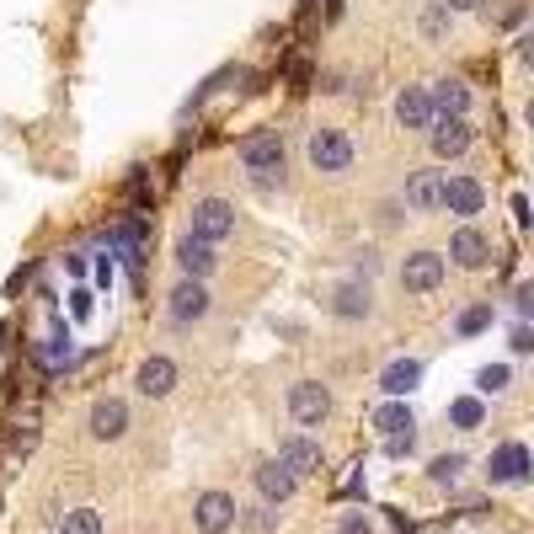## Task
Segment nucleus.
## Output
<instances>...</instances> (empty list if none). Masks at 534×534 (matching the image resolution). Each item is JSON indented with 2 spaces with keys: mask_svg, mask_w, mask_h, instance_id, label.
Returning <instances> with one entry per match:
<instances>
[{
  "mask_svg": "<svg viewBox=\"0 0 534 534\" xmlns=\"http://www.w3.org/2000/svg\"><path fill=\"white\" fill-rule=\"evenodd\" d=\"M444 284V251H412L401 262V289L406 294H433Z\"/></svg>",
  "mask_w": 534,
  "mask_h": 534,
  "instance_id": "6",
  "label": "nucleus"
},
{
  "mask_svg": "<svg viewBox=\"0 0 534 534\" xmlns=\"http://www.w3.org/2000/svg\"><path fill=\"white\" fill-rule=\"evenodd\" d=\"M428 139H433V155H438V161H454V155L470 150V123H465V118H433V123H428Z\"/></svg>",
  "mask_w": 534,
  "mask_h": 534,
  "instance_id": "14",
  "label": "nucleus"
},
{
  "mask_svg": "<svg viewBox=\"0 0 534 534\" xmlns=\"http://www.w3.org/2000/svg\"><path fill=\"white\" fill-rule=\"evenodd\" d=\"M134 385H139V396L161 401V396H171V390H177V364H171V358H161V353H150L145 364L134 369Z\"/></svg>",
  "mask_w": 534,
  "mask_h": 534,
  "instance_id": "9",
  "label": "nucleus"
},
{
  "mask_svg": "<svg viewBox=\"0 0 534 534\" xmlns=\"http://www.w3.org/2000/svg\"><path fill=\"white\" fill-rule=\"evenodd\" d=\"M332 310H337L342 321H364L369 316V284H358V278H353V284H337Z\"/></svg>",
  "mask_w": 534,
  "mask_h": 534,
  "instance_id": "20",
  "label": "nucleus"
},
{
  "mask_svg": "<svg viewBox=\"0 0 534 534\" xmlns=\"http://www.w3.org/2000/svg\"><path fill=\"white\" fill-rule=\"evenodd\" d=\"M289 417L300 422V428H321V422L332 417V390L321 380H294L289 385Z\"/></svg>",
  "mask_w": 534,
  "mask_h": 534,
  "instance_id": "4",
  "label": "nucleus"
},
{
  "mask_svg": "<svg viewBox=\"0 0 534 534\" xmlns=\"http://www.w3.org/2000/svg\"><path fill=\"white\" fill-rule=\"evenodd\" d=\"M417 449V428H406V433H390L385 438V454H412Z\"/></svg>",
  "mask_w": 534,
  "mask_h": 534,
  "instance_id": "30",
  "label": "nucleus"
},
{
  "mask_svg": "<svg viewBox=\"0 0 534 534\" xmlns=\"http://www.w3.org/2000/svg\"><path fill=\"white\" fill-rule=\"evenodd\" d=\"M508 380H513L508 364H486V369L476 374V390H481V396H497V390H508Z\"/></svg>",
  "mask_w": 534,
  "mask_h": 534,
  "instance_id": "26",
  "label": "nucleus"
},
{
  "mask_svg": "<svg viewBox=\"0 0 534 534\" xmlns=\"http://www.w3.org/2000/svg\"><path fill=\"white\" fill-rule=\"evenodd\" d=\"M396 123L401 129H428L433 123V102H428V86H406L396 97Z\"/></svg>",
  "mask_w": 534,
  "mask_h": 534,
  "instance_id": "19",
  "label": "nucleus"
},
{
  "mask_svg": "<svg viewBox=\"0 0 534 534\" xmlns=\"http://www.w3.org/2000/svg\"><path fill=\"white\" fill-rule=\"evenodd\" d=\"M449 257H454V267L476 273V267H486V257H492V241H486L476 225H460V230L449 235Z\"/></svg>",
  "mask_w": 534,
  "mask_h": 534,
  "instance_id": "12",
  "label": "nucleus"
},
{
  "mask_svg": "<svg viewBox=\"0 0 534 534\" xmlns=\"http://www.w3.org/2000/svg\"><path fill=\"white\" fill-rule=\"evenodd\" d=\"M438 198H444V171H433V166L406 171V203H412L417 214H433Z\"/></svg>",
  "mask_w": 534,
  "mask_h": 534,
  "instance_id": "13",
  "label": "nucleus"
},
{
  "mask_svg": "<svg viewBox=\"0 0 534 534\" xmlns=\"http://www.w3.org/2000/svg\"><path fill=\"white\" fill-rule=\"evenodd\" d=\"M422 33H428V38L444 33V11H428V17H422Z\"/></svg>",
  "mask_w": 534,
  "mask_h": 534,
  "instance_id": "32",
  "label": "nucleus"
},
{
  "mask_svg": "<svg viewBox=\"0 0 534 534\" xmlns=\"http://www.w3.org/2000/svg\"><path fill=\"white\" fill-rule=\"evenodd\" d=\"M534 348V337H529V326H518V332H513V353H529Z\"/></svg>",
  "mask_w": 534,
  "mask_h": 534,
  "instance_id": "33",
  "label": "nucleus"
},
{
  "mask_svg": "<svg viewBox=\"0 0 534 534\" xmlns=\"http://www.w3.org/2000/svg\"><path fill=\"white\" fill-rule=\"evenodd\" d=\"M91 438H102V444H113V438L129 433V401H118V396H102L97 406H91Z\"/></svg>",
  "mask_w": 534,
  "mask_h": 534,
  "instance_id": "10",
  "label": "nucleus"
},
{
  "mask_svg": "<svg viewBox=\"0 0 534 534\" xmlns=\"http://www.w3.org/2000/svg\"><path fill=\"white\" fill-rule=\"evenodd\" d=\"M428 476H433L438 486H454V481H460V476H465V454H438V460H433V470H428Z\"/></svg>",
  "mask_w": 534,
  "mask_h": 534,
  "instance_id": "24",
  "label": "nucleus"
},
{
  "mask_svg": "<svg viewBox=\"0 0 534 534\" xmlns=\"http://www.w3.org/2000/svg\"><path fill=\"white\" fill-rule=\"evenodd\" d=\"M251 481H257V492H262V502H267V508H278V502H289V497H294V486H300V481H294V476H289V470L278 465V460L257 465V476H251Z\"/></svg>",
  "mask_w": 534,
  "mask_h": 534,
  "instance_id": "17",
  "label": "nucleus"
},
{
  "mask_svg": "<svg viewBox=\"0 0 534 534\" xmlns=\"http://www.w3.org/2000/svg\"><path fill=\"white\" fill-rule=\"evenodd\" d=\"M38 358H43L49 369L70 364V332H54V337H49V348H38Z\"/></svg>",
  "mask_w": 534,
  "mask_h": 534,
  "instance_id": "27",
  "label": "nucleus"
},
{
  "mask_svg": "<svg viewBox=\"0 0 534 534\" xmlns=\"http://www.w3.org/2000/svg\"><path fill=\"white\" fill-rule=\"evenodd\" d=\"M284 161H289V145L278 129H257L241 139V166L251 171V182H278L284 177Z\"/></svg>",
  "mask_w": 534,
  "mask_h": 534,
  "instance_id": "1",
  "label": "nucleus"
},
{
  "mask_svg": "<svg viewBox=\"0 0 534 534\" xmlns=\"http://www.w3.org/2000/svg\"><path fill=\"white\" fill-rule=\"evenodd\" d=\"M481 203H486V187L476 177H444V198H438V209H449V214H481Z\"/></svg>",
  "mask_w": 534,
  "mask_h": 534,
  "instance_id": "11",
  "label": "nucleus"
},
{
  "mask_svg": "<svg viewBox=\"0 0 534 534\" xmlns=\"http://www.w3.org/2000/svg\"><path fill=\"white\" fill-rule=\"evenodd\" d=\"M428 102H433V118H465L470 113V86L444 75V81L428 86Z\"/></svg>",
  "mask_w": 534,
  "mask_h": 534,
  "instance_id": "15",
  "label": "nucleus"
},
{
  "mask_svg": "<svg viewBox=\"0 0 534 534\" xmlns=\"http://www.w3.org/2000/svg\"><path fill=\"white\" fill-rule=\"evenodd\" d=\"M337 534H374V524L364 513H342V524H337Z\"/></svg>",
  "mask_w": 534,
  "mask_h": 534,
  "instance_id": "31",
  "label": "nucleus"
},
{
  "mask_svg": "<svg viewBox=\"0 0 534 534\" xmlns=\"http://www.w3.org/2000/svg\"><path fill=\"white\" fill-rule=\"evenodd\" d=\"M241 524H246L251 534H273V529H278V513L262 502V508H246V518H241Z\"/></svg>",
  "mask_w": 534,
  "mask_h": 534,
  "instance_id": "28",
  "label": "nucleus"
},
{
  "mask_svg": "<svg viewBox=\"0 0 534 534\" xmlns=\"http://www.w3.org/2000/svg\"><path fill=\"white\" fill-rule=\"evenodd\" d=\"M481 417H486V412H481L476 396H460V401L449 406V422H454V428H481Z\"/></svg>",
  "mask_w": 534,
  "mask_h": 534,
  "instance_id": "25",
  "label": "nucleus"
},
{
  "mask_svg": "<svg viewBox=\"0 0 534 534\" xmlns=\"http://www.w3.org/2000/svg\"><path fill=\"white\" fill-rule=\"evenodd\" d=\"M374 428H380V433L390 438V433H406V428H417V422H412V412H406V406H380V417H374Z\"/></svg>",
  "mask_w": 534,
  "mask_h": 534,
  "instance_id": "23",
  "label": "nucleus"
},
{
  "mask_svg": "<svg viewBox=\"0 0 534 534\" xmlns=\"http://www.w3.org/2000/svg\"><path fill=\"white\" fill-rule=\"evenodd\" d=\"M235 518H241V508H235L230 492H198V497H193V524H198V534H225Z\"/></svg>",
  "mask_w": 534,
  "mask_h": 534,
  "instance_id": "5",
  "label": "nucleus"
},
{
  "mask_svg": "<svg viewBox=\"0 0 534 534\" xmlns=\"http://www.w3.org/2000/svg\"><path fill=\"white\" fill-rule=\"evenodd\" d=\"M177 267H182V278H209L214 267H219V257H214V246H203V241H193V235H182L177 241Z\"/></svg>",
  "mask_w": 534,
  "mask_h": 534,
  "instance_id": "18",
  "label": "nucleus"
},
{
  "mask_svg": "<svg viewBox=\"0 0 534 534\" xmlns=\"http://www.w3.org/2000/svg\"><path fill=\"white\" fill-rule=\"evenodd\" d=\"M417 380H422L417 358H396V364L380 374V390H385V396H406V390H417Z\"/></svg>",
  "mask_w": 534,
  "mask_h": 534,
  "instance_id": "21",
  "label": "nucleus"
},
{
  "mask_svg": "<svg viewBox=\"0 0 534 534\" xmlns=\"http://www.w3.org/2000/svg\"><path fill=\"white\" fill-rule=\"evenodd\" d=\"M481 0H444V11H476Z\"/></svg>",
  "mask_w": 534,
  "mask_h": 534,
  "instance_id": "34",
  "label": "nucleus"
},
{
  "mask_svg": "<svg viewBox=\"0 0 534 534\" xmlns=\"http://www.w3.org/2000/svg\"><path fill=\"white\" fill-rule=\"evenodd\" d=\"M278 465H284L294 481L316 476V470H321V444H316V438H305V433H289L284 444H278Z\"/></svg>",
  "mask_w": 534,
  "mask_h": 534,
  "instance_id": "7",
  "label": "nucleus"
},
{
  "mask_svg": "<svg viewBox=\"0 0 534 534\" xmlns=\"http://www.w3.org/2000/svg\"><path fill=\"white\" fill-rule=\"evenodd\" d=\"M193 241H203V246H219V241H230L235 235V209L225 198H198L193 203Z\"/></svg>",
  "mask_w": 534,
  "mask_h": 534,
  "instance_id": "3",
  "label": "nucleus"
},
{
  "mask_svg": "<svg viewBox=\"0 0 534 534\" xmlns=\"http://www.w3.org/2000/svg\"><path fill=\"white\" fill-rule=\"evenodd\" d=\"M59 534H102V513L97 508H70L59 518Z\"/></svg>",
  "mask_w": 534,
  "mask_h": 534,
  "instance_id": "22",
  "label": "nucleus"
},
{
  "mask_svg": "<svg viewBox=\"0 0 534 534\" xmlns=\"http://www.w3.org/2000/svg\"><path fill=\"white\" fill-rule=\"evenodd\" d=\"M305 155H310V166H316V171L337 177V171H348V166H353V139L342 134V129H310Z\"/></svg>",
  "mask_w": 534,
  "mask_h": 534,
  "instance_id": "2",
  "label": "nucleus"
},
{
  "mask_svg": "<svg viewBox=\"0 0 534 534\" xmlns=\"http://www.w3.org/2000/svg\"><path fill=\"white\" fill-rule=\"evenodd\" d=\"M486 476H492L497 486L524 481V476H529V449H524V444H502L492 460H486Z\"/></svg>",
  "mask_w": 534,
  "mask_h": 534,
  "instance_id": "16",
  "label": "nucleus"
},
{
  "mask_svg": "<svg viewBox=\"0 0 534 534\" xmlns=\"http://www.w3.org/2000/svg\"><path fill=\"white\" fill-rule=\"evenodd\" d=\"M166 316L177 321V326H193V321H203V316H209V289H203L198 278H182V284L171 289Z\"/></svg>",
  "mask_w": 534,
  "mask_h": 534,
  "instance_id": "8",
  "label": "nucleus"
},
{
  "mask_svg": "<svg viewBox=\"0 0 534 534\" xmlns=\"http://www.w3.org/2000/svg\"><path fill=\"white\" fill-rule=\"evenodd\" d=\"M486 321H492V305H470L465 316H460V326H454V332H460V337H470V332H481Z\"/></svg>",
  "mask_w": 534,
  "mask_h": 534,
  "instance_id": "29",
  "label": "nucleus"
}]
</instances>
